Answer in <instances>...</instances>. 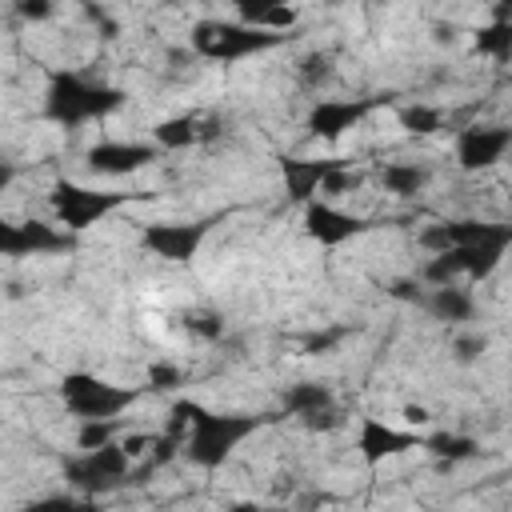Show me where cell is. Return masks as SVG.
<instances>
[{
	"label": "cell",
	"mask_w": 512,
	"mask_h": 512,
	"mask_svg": "<svg viewBox=\"0 0 512 512\" xmlns=\"http://www.w3.org/2000/svg\"><path fill=\"white\" fill-rule=\"evenodd\" d=\"M260 424H264L260 416H228L196 404V416L180 440V456H188L196 468H220Z\"/></svg>",
	"instance_id": "obj_1"
},
{
	"label": "cell",
	"mask_w": 512,
	"mask_h": 512,
	"mask_svg": "<svg viewBox=\"0 0 512 512\" xmlns=\"http://www.w3.org/2000/svg\"><path fill=\"white\" fill-rule=\"evenodd\" d=\"M120 104H124V92H120V88L96 84V80L76 76V72L52 76L48 96H44L48 120H56V124H64V128H80V124H88V120H104V116H112Z\"/></svg>",
	"instance_id": "obj_2"
},
{
	"label": "cell",
	"mask_w": 512,
	"mask_h": 512,
	"mask_svg": "<svg viewBox=\"0 0 512 512\" xmlns=\"http://www.w3.org/2000/svg\"><path fill=\"white\" fill-rule=\"evenodd\" d=\"M284 40L288 36L256 28V24H244V20H200L192 28V52L208 56V60H224V64H236V60L256 56V52H268V48H276Z\"/></svg>",
	"instance_id": "obj_3"
},
{
	"label": "cell",
	"mask_w": 512,
	"mask_h": 512,
	"mask_svg": "<svg viewBox=\"0 0 512 512\" xmlns=\"http://www.w3.org/2000/svg\"><path fill=\"white\" fill-rule=\"evenodd\" d=\"M136 396H140L136 388L108 384L92 372H68L60 380V400L76 420H116L136 404Z\"/></svg>",
	"instance_id": "obj_4"
},
{
	"label": "cell",
	"mask_w": 512,
	"mask_h": 512,
	"mask_svg": "<svg viewBox=\"0 0 512 512\" xmlns=\"http://www.w3.org/2000/svg\"><path fill=\"white\" fill-rule=\"evenodd\" d=\"M132 464H136V460L124 452V444H120V440H108V444H100V448H80V456H72V460L64 464V476H68V484H72L76 492L100 496V492H108V488H120V484L128 480Z\"/></svg>",
	"instance_id": "obj_5"
},
{
	"label": "cell",
	"mask_w": 512,
	"mask_h": 512,
	"mask_svg": "<svg viewBox=\"0 0 512 512\" xmlns=\"http://www.w3.org/2000/svg\"><path fill=\"white\" fill-rule=\"evenodd\" d=\"M124 200H128L124 192H96V188H80V184H68V180H60V184L52 188V196H48V204H52V212H56V224H60L64 232H80V228L104 220V216L116 212Z\"/></svg>",
	"instance_id": "obj_6"
},
{
	"label": "cell",
	"mask_w": 512,
	"mask_h": 512,
	"mask_svg": "<svg viewBox=\"0 0 512 512\" xmlns=\"http://www.w3.org/2000/svg\"><path fill=\"white\" fill-rule=\"evenodd\" d=\"M212 232V220H176V224H144L140 228V244L160 256V260H172V264H188L204 236Z\"/></svg>",
	"instance_id": "obj_7"
},
{
	"label": "cell",
	"mask_w": 512,
	"mask_h": 512,
	"mask_svg": "<svg viewBox=\"0 0 512 512\" xmlns=\"http://www.w3.org/2000/svg\"><path fill=\"white\" fill-rule=\"evenodd\" d=\"M512 148V132L504 124H468L456 136V164L464 172H484L500 164Z\"/></svg>",
	"instance_id": "obj_8"
},
{
	"label": "cell",
	"mask_w": 512,
	"mask_h": 512,
	"mask_svg": "<svg viewBox=\"0 0 512 512\" xmlns=\"http://www.w3.org/2000/svg\"><path fill=\"white\" fill-rule=\"evenodd\" d=\"M160 156L156 144H140V140H100L84 152L88 172L96 176H132L140 168H148Z\"/></svg>",
	"instance_id": "obj_9"
},
{
	"label": "cell",
	"mask_w": 512,
	"mask_h": 512,
	"mask_svg": "<svg viewBox=\"0 0 512 512\" xmlns=\"http://www.w3.org/2000/svg\"><path fill=\"white\" fill-rule=\"evenodd\" d=\"M68 248V232L40 224V220H4L0 216V256H40V252H60Z\"/></svg>",
	"instance_id": "obj_10"
},
{
	"label": "cell",
	"mask_w": 512,
	"mask_h": 512,
	"mask_svg": "<svg viewBox=\"0 0 512 512\" xmlns=\"http://www.w3.org/2000/svg\"><path fill=\"white\" fill-rule=\"evenodd\" d=\"M368 224L364 220H356V216H348V212H340L336 204H328V200H308L304 204V232L312 236V240H320L324 248H336V244H348L352 236H360Z\"/></svg>",
	"instance_id": "obj_11"
},
{
	"label": "cell",
	"mask_w": 512,
	"mask_h": 512,
	"mask_svg": "<svg viewBox=\"0 0 512 512\" xmlns=\"http://www.w3.org/2000/svg\"><path fill=\"white\" fill-rule=\"evenodd\" d=\"M372 108H376V100H320V104L308 112V128H312V136H320V140H336V136H344L348 128H356Z\"/></svg>",
	"instance_id": "obj_12"
},
{
	"label": "cell",
	"mask_w": 512,
	"mask_h": 512,
	"mask_svg": "<svg viewBox=\"0 0 512 512\" xmlns=\"http://www.w3.org/2000/svg\"><path fill=\"white\" fill-rule=\"evenodd\" d=\"M500 232H512V228L488 224V220H440V224H428L420 232V244L428 252H444V248H460V244H480V240L500 236Z\"/></svg>",
	"instance_id": "obj_13"
},
{
	"label": "cell",
	"mask_w": 512,
	"mask_h": 512,
	"mask_svg": "<svg viewBox=\"0 0 512 512\" xmlns=\"http://www.w3.org/2000/svg\"><path fill=\"white\" fill-rule=\"evenodd\" d=\"M420 308H424L432 320H444V324H468V320L476 316V296H472L460 280L428 284V292L420 296Z\"/></svg>",
	"instance_id": "obj_14"
},
{
	"label": "cell",
	"mask_w": 512,
	"mask_h": 512,
	"mask_svg": "<svg viewBox=\"0 0 512 512\" xmlns=\"http://www.w3.org/2000/svg\"><path fill=\"white\" fill-rule=\"evenodd\" d=\"M356 448H360V456H364L368 464H380V460H388V456H396V452H404V448H420V436L396 432V428H388V424H380V420L368 416V420L360 424Z\"/></svg>",
	"instance_id": "obj_15"
},
{
	"label": "cell",
	"mask_w": 512,
	"mask_h": 512,
	"mask_svg": "<svg viewBox=\"0 0 512 512\" xmlns=\"http://www.w3.org/2000/svg\"><path fill=\"white\" fill-rule=\"evenodd\" d=\"M428 180H432V172H428L424 164H416V160H388V164L380 168V188H384L388 196H400V200L420 196V192L428 188Z\"/></svg>",
	"instance_id": "obj_16"
},
{
	"label": "cell",
	"mask_w": 512,
	"mask_h": 512,
	"mask_svg": "<svg viewBox=\"0 0 512 512\" xmlns=\"http://www.w3.org/2000/svg\"><path fill=\"white\" fill-rule=\"evenodd\" d=\"M420 448H424L440 468H456V464L480 456V444H476L472 436H464V432H432V436L420 440Z\"/></svg>",
	"instance_id": "obj_17"
},
{
	"label": "cell",
	"mask_w": 512,
	"mask_h": 512,
	"mask_svg": "<svg viewBox=\"0 0 512 512\" xmlns=\"http://www.w3.org/2000/svg\"><path fill=\"white\" fill-rule=\"evenodd\" d=\"M332 164H336V160H288V164H284L288 196H292V200H300V204L316 200L320 180H324V172H328Z\"/></svg>",
	"instance_id": "obj_18"
},
{
	"label": "cell",
	"mask_w": 512,
	"mask_h": 512,
	"mask_svg": "<svg viewBox=\"0 0 512 512\" xmlns=\"http://www.w3.org/2000/svg\"><path fill=\"white\" fill-rule=\"evenodd\" d=\"M336 396H332V388L328 384H320V380H300V384H288L284 388V396H280V404H284V412L288 416H308V412H316V408H324V404H332Z\"/></svg>",
	"instance_id": "obj_19"
},
{
	"label": "cell",
	"mask_w": 512,
	"mask_h": 512,
	"mask_svg": "<svg viewBox=\"0 0 512 512\" xmlns=\"http://www.w3.org/2000/svg\"><path fill=\"white\" fill-rule=\"evenodd\" d=\"M200 140H204V128H200L196 116H172V120H160V124L152 128V144H156V148H168V152L192 148V144H200Z\"/></svg>",
	"instance_id": "obj_20"
},
{
	"label": "cell",
	"mask_w": 512,
	"mask_h": 512,
	"mask_svg": "<svg viewBox=\"0 0 512 512\" xmlns=\"http://www.w3.org/2000/svg\"><path fill=\"white\" fill-rule=\"evenodd\" d=\"M476 52H484V56H492V60L504 64L512 56V24L504 16H496L488 28H480L476 32Z\"/></svg>",
	"instance_id": "obj_21"
},
{
	"label": "cell",
	"mask_w": 512,
	"mask_h": 512,
	"mask_svg": "<svg viewBox=\"0 0 512 512\" xmlns=\"http://www.w3.org/2000/svg\"><path fill=\"white\" fill-rule=\"evenodd\" d=\"M440 124H444V112L432 104H408L400 112V128L416 132V136H432V132H440Z\"/></svg>",
	"instance_id": "obj_22"
},
{
	"label": "cell",
	"mask_w": 512,
	"mask_h": 512,
	"mask_svg": "<svg viewBox=\"0 0 512 512\" xmlns=\"http://www.w3.org/2000/svg\"><path fill=\"white\" fill-rule=\"evenodd\" d=\"M296 72H300V84L304 88H320V84L332 80V56L328 52H312V56H304L296 64Z\"/></svg>",
	"instance_id": "obj_23"
},
{
	"label": "cell",
	"mask_w": 512,
	"mask_h": 512,
	"mask_svg": "<svg viewBox=\"0 0 512 512\" xmlns=\"http://www.w3.org/2000/svg\"><path fill=\"white\" fill-rule=\"evenodd\" d=\"M184 328H188L192 336L208 340V344L224 336V320H220L216 312H208V308H196V312H188V316H184Z\"/></svg>",
	"instance_id": "obj_24"
},
{
	"label": "cell",
	"mask_w": 512,
	"mask_h": 512,
	"mask_svg": "<svg viewBox=\"0 0 512 512\" xmlns=\"http://www.w3.org/2000/svg\"><path fill=\"white\" fill-rule=\"evenodd\" d=\"M116 420H80V432H76V448H100L108 440H116Z\"/></svg>",
	"instance_id": "obj_25"
},
{
	"label": "cell",
	"mask_w": 512,
	"mask_h": 512,
	"mask_svg": "<svg viewBox=\"0 0 512 512\" xmlns=\"http://www.w3.org/2000/svg\"><path fill=\"white\" fill-rule=\"evenodd\" d=\"M484 348H488V336H476V332L452 340V356H456V364H476V360L484 356Z\"/></svg>",
	"instance_id": "obj_26"
},
{
	"label": "cell",
	"mask_w": 512,
	"mask_h": 512,
	"mask_svg": "<svg viewBox=\"0 0 512 512\" xmlns=\"http://www.w3.org/2000/svg\"><path fill=\"white\" fill-rule=\"evenodd\" d=\"M300 424H304L308 432H332V428H340V424H344V416H340V408H336V400H332V404H324V408H316V412L300 416Z\"/></svg>",
	"instance_id": "obj_27"
},
{
	"label": "cell",
	"mask_w": 512,
	"mask_h": 512,
	"mask_svg": "<svg viewBox=\"0 0 512 512\" xmlns=\"http://www.w3.org/2000/svg\"><path fill=\"white\" fill-rule=\"evenodd\" d=\"M280 4H296V0H232L236 20H244V24H260V16L280 8Z\"/></svg>",
	"instance_id": "obj_28"
},
{
	"label": "cell",
	"mask_w": 512,
	"mask_h": 512,
	"mask_svg": "<svg viewBox=\"0 0 512 512\" xmlns=\"http://www.w3.org/2000/svg\"><path fill=\"white\" fill-rule=\"evenodd\" d=\"M180 380H184V372H180L176 364H148V384H152V388L168 392V388H176Z\"/></svg>",
	"instance_id": "obj_29"
},
{
	"label": "cell",
	"mask_w": 512,
	"mask_h": 512,
	"mask_svg": "<svg viewBox=\"0 0 512 512\" xmlns=\"http://www.w3.org/2000/svg\"><path fill=\"white\" fill-rule=\"evenodd\" d=\"M52 12H56V0H16V16H20V20L40 24V20H48Z\"/></svg>",
	"instance_id": "obj_30"
},
{
	"label": "cell",
	"mask_w": 512,
	"mask_h": 512,
	"mask_svg": "<svg viewBox=\"0 0 512 512\" xmlns=\"http://www.w3.org/2000/svg\"><path fill=\"white\" fill-rule=\"evenodd\" d=\"M340 340H344V328H332V332H316V336L304 344V352H308V356H324V352H332Z\"/></svg>",
	"instance_id": "obj_31"
},
{
	"label": "cell",
	"mask_w": 512,
	"mask_h": 512,
	"mask_svg": "<svg viewBox=\"0 0 512 512\" xmlns=\"http://www.w3.org/2000/svg\"><path fill=\"white\" fill-rule=\"evenodd\" d=\"M120 444H124V452H128V456L136 460V456H144V452H148V444H152V436H144V432H136V436H124Z\"/></svg>",
	"instance_id": "obj_32"
},
{
	"label": "cell",
	"mask_w": 512,
	"mask_h": 512,
	"mask_svg": "<svg viewBox=\"0 0 512 512\" xmlns=\"http://www.w3.org/2000/svg\"><path fill=\"white\" fill-rule=\"evenodd\" d=\"M404 420H408V424H416V428H424V424L432 420V412H428L424 404H404Z\"/></svg>",
	"instance_id": "obj_33"
},
{
	"label": "cell",
	"mask_w": 512,
	"mask_h": 512,
	"mask_svg": "<svg viewBox=\"0 0 512 512\" xmlns=\"http://www.w3.org/2000/svg\"><path fill=\"white\" fill-rule=\"evenodd\" d=\"M8 180H12V168H8V164H0V188H8Z\"/></svg>",
	"instance_id": "obj_34"
}]
</instances>
